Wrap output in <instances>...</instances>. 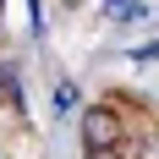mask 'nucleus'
<instances>
[{"label": "nucleus", "instance_id": "nucleus-2", "mask_svg": "<svg viewBox=\"0 0 159 159\" xmlns=\"http://www.w3.org/2000/svg\"><path fill=\"white\" fill-rule=\"evenodd\" d=\"M88 159H121V154H88Z\"/></svg>", "mask_w": 159, "mask_h": 159}, {"label": "nucleus", "instance_id": "nucleus-1", "mask_svg": "<svg viewBox=\"0 0 159 159\" xmlns=\"http://www.w3.org/2000/svg\"><path fill=\"white\" fill-rule=\"evenodd\" d=\"M82 143H88V154H121V143H126V121H121L110 104H93V110L82 115Z\"/></svg>", "mask_w": 159, "mask_h": 159}]
</instances>
